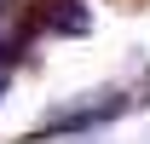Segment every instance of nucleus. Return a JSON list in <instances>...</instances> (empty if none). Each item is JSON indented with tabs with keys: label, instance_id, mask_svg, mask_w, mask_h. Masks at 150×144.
Here are the masks:
<instances>
[{
	"label": "nucleus",
	"instance_id": "obj_1",
	"mask_svg": "<svg viewBox=\"0 0 150 144\" xmlns=\"http://www.w3.org/2000/svg\"><path fill=\"white\" fill-rule=\"evenodd\" d=\"M46 23H52V29H64V35H81V29H87V12H75V0H52Z\"/></svg>",
	"mask_w": 150,
	"mask_h": 144
},
{
	"label": "nucleus",
	"instance_id": "obj_2",
	"mask_svg": "<svg viewBox=\"0 0 150 144\" xmlns=\"http://www.w3.org/2000/svg\"><path fill=\"white\" fill-rule=\"evenodd\" d=\"M0 87H6V81H0Z\"/></svg>",
	"mask_w": 150,
	"mask_h": 144
}]
</instances>
